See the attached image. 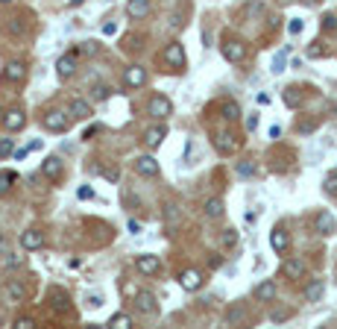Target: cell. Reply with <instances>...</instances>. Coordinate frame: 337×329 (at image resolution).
<instances>
[{
    "label": "cell",
    "mask_w": 337,
    "mask_h": 329,
    "mask_svg": "<svg viewBox=\"0 0 337 329\" xmlns=\"http://www.w3.org/2000/svg\"><path fill=\"white\" fill-rule=\"evenodd\" d=\"M88 303H91L94 309H100V306H103V297H100V294H91V297H88Z\"/></svg>",
    "instance_id": "49"
},
{
    "label": "cell",
    "mask_w": 337,
    "mask_h": 329,
    "mask_svg": "<svg viewBox=\"0 0 337 329\" xmlns=\"http://www.w3.org/2000/svg\"><path fill=\"white\" fill-rule=\"evenodd\" d=\"M123 85H126V88H141V85H147V70L141 68V65L126 68L123 70Z\"/></svg>",
    "instance_id": "7"
},
{
    "label": "cell",
    "mask_w": 337,
    "mask_h": 329,
    "mask_svg": "<svg viewBox=\"0 0 337 329\" xmlns=\"http://www.w3.org/2000/svg\"><path fill=\"white\" fill-rule=\"evenodd\" d=\"M80 50H82V53H88V56H91V53H97V41H88V44H82Z\"/></svg>",
    "instance_id": "46"
},
{
    "label": "cell",
    "mask_w": 337,
    "mask_h": 329,
    "mask_svg": "<svg viewBox=\"0 0 337 329\" xmlns=\"http://www.w3.org/2000/svg\"><path fill=\"white\" fill-rule=\"evenodd\" d=\"M334 27H337L334 15H323V30H334Z\"/></svg>",
    "instance_id": "44"
},
{
    "label": "cell",
    "mask_w": 337,
    "mask_h": 329,
    "mask_svg": "<svg viewBox=\"0 0 337 329\" xmlns=\"http://www.w3.org/2000/svg\"><path fill=\"white\" fill-rule=\"evenodd\" d=\"M281 97H284V103L291 106V109H296V106L302 103V91H299L296 85H291V88H284V94H281Z\"/></svg>",
    "instance_id": "27"
},
{
    "label": "cell",
    "mask_w": 337,
    "mask_h": 329,
    "mask_svg": "<svg viewBox=\"0 0 337 329\" xmlns=\"http://www.w3.org/2000/svg\"><path fill=\"white\" fill-rule=\"evenodd\" d=\"M76 53H80V50H70V53H65V56L56 62V74L62 80H70V77L76 74Z\"/></svg>",
    "instance_id": "6"
},
{
    "label": "cell",
    "mask_w": 337,
    "mask_h": 329,
    "mask_svg": "<svg viewBox=\"0 0 337 329\" xmlns=\"http://www.w3.org/2000/svg\"><path fill=\"white\" fill-rule=\"evenodd\" d=\"M126 15L129 18H135V21L147 18V15H150V0H129L126 3Z\"/></svg>",
    "instance_id": "17"
},
{
    "label": "cell",
    "mask_w": 337,
    "mask_h": 329,
    "mask_svg": "<svg viewBox=\"0 0 337 329\" xmlns=\"http://www.w3.org/2000/svg\"><path fill=\"white\" fill-rule=\"evenodd\" d=\"M47 303L53 306L56 312H68V294L62 291V288H50V294H47Z\"/></svg>",
    "instance_id": "21"
},
{
    "label": "cell",
    "mask_w": 337,
    "mask_h": 329,
    "mask_svg": "<svg viewBox=\"0 0 337 329\" xmlns=\"http://www.w3.org/2000/svg\"><path fill=\"white\" fill-rule=\"evenodd\" d=\"M6 253H9V241L0 235V256H6Z\"/></svg>",
    "instance_id": "50"
},
{
    "label": "cell",
    "mask_w": 337,
    "mask_h": 329,
    "mask_svg": "<svg viewBox=\"0 0 337 329\" xmlns=\"http://www.w3.org/2000/svg\"><path fill=\"white\" fill-rule=\"evenodd\" d=\"M82 0H68V6H80Z\"/></svg>",
    "instance_id": "54"
},
{
    "label": "cell",
    "mask_w": 337,
    "mask_h": 329,
    "mask_svg": "<svg viewBox=\"0 0 337 329\" xmlns=\"http://www.w3.org/2000/svg\"><path fill=\"white\" fill-rule=\"evenodd\" d=\"M115 33H117V24H115V21L103 24V35H115Z\"/></svg>",
    "instance_id": "45"
},
{
    "label": "cell",
    "mask_w": 337,
    "mask_h": 329,
    "mask_svg": "<svg viewBox=\"0 0 337 329\" xmlns=\"http://www.w3.org/2000/svg\"><path fill=\"white\" fill-rule=\"evenodd\" d=\"M3 3H12V0H3Z\"/></svg>",
    "instance_id": "55"
},
{
    "label": "cell",
    "mask_w": 337,
    "mask_h": 329,
    "mask_svg": "<svg viewBox=\"0 0 337 329\" xmlns=\"http://www.w3.org/2000/svg\"><path fill=\"white\" fill-rule=\"evenodd\" d=\"M255 297L261 300V303H270V300L276 297V282H273V279H264V282H261V285L255 288Z\"/></svg>",
    "instance_id": "23"
},
{
    "label": "cell",
    "mask_w": 337,
    "mask_h": 329,
    "mask_svg": "<svg viewBox=\"0 0 337 329\" xmlns=\"http://www.w3.org/2000/svg\"><path fill=\"white\" fill-rule=\"evenodd\" d=\"M281 273H284L288 279H299V276L305 273V262L302 258H288V262L281 265Z\"/></svg>",
    "instance_id": "20"
},
{
    "label": "cell",
    "mask_w": 337,
    "mask_h": 329,
    "mask_svg": "<svg viewBox=\"0 0 337 329\" xmlns=\"http://www.w3.org/2000/svg\"><path fill=\"white\" fill-rule=\"evenodd\" d=\"M15 179H18L15 171H0V194H6V191L15 185Z\"/></svg>",
    "instance_id": "28"
},
{
    "label": "cell",
    "mask_w": 337,
    "mask_h": 329,
    "mask_svg": "<svg viewBox=\"0 0 337 329\" xmlns=\"http://www.w3.org/2000/svg\"><path fill=\"white\" fill-rule=\"evenodd\" d=\"M220 50H223V59H226V62H244L246 59V44L238 41V38H226Z\"/></svg>",
    "instance_id": "3"
},
{
    "label": "cell",
    "mask_w": 337,
    "mask_h": 329,
    "mask_svg": "<svg viewBox=\"0 0 337 329\" xmlns=\"http://www.w3.org/2000/svg\"><path fill=\"white\" fill-rule=\"evenodd\" d=\"M220 112H223V118H226V121H238V118H241V106L235 103V100H223V103H220Z\"/></svg>",
    "instance_id": "26"
},
{
    "label": "cell",
    "mask_w": 337,
    "mask_h": 329,
    "mask_svg": "<svg viewBox=\"0 0 337 329\" xmlns=\"http://www.w3.org/2000/svg\"><path fill=\"white\" fill-rule=\"evenodd\" d=\"M159 268H162L159 256H150V253H144V256L135 258V270H138V273H144V276H152V273H159Z\"/></svg>",
    "instance_id": "8"
},
{
    "label": "cell",
    "mask_w": 337,
    "mask_h": 329,
    "mask_svg": "<svg viewBox=\"0 0 337 329\" xmlns=\"http://www.w3.org/2000/svg\"><path fill=\"white\" fill-rule=\"evenodd\" d=\"M308 56H311V59H320V56H326V47L320 44V41H314V44L308 47Z\"/></svg>",
    "instance_id": "37"
},
{
    "label": "cell",
    "mask_w": 337,
    "mask_h": 329,
    "mask_svg": "<svg viewBox=\"0 0 337 329\" xmlns=\"http://www.w3.org/2000/svg\"><path fill=\"white\" fill-rule=\"evenodd\" d=\"M103 176H106V179H112V182H115L117 176H120V171H117V168H109V171H103Z\"/></svg>",
    "instance_id": "48"
},
{
    "label": "cell",
    "mask_w": 337,
    "mask_h": 329,
    "mask_svg": "<svg viewBox=\"0 0 337 329\" xmlns=\"http://www.w3.org/2000/svg\"><path fill=\"white\" fill-rule=\"evenodd\" d=\"M214 147H217V153H235V147H238V141H235L232 132H214Z\"/></svg>",
    "instance_id": "13"
},
{
    "label": "cell",
    "mask_w": 337,
    "mask_h": 329,
    "mask_svg": "<svg viewBox=\"0 0 337 329\" xmlns=\"http://www.w3.org/2000/svg\"><path fill=\"white\" fill-rule=\"evenodd\" d=\"M76 197H80V200H94V188H91V185H80Z\"/></svg>",
    "instance_id": "39"
},
{
    "label": "cell",
    "mask_w": 337,
    "mask_h": 329,
    "mask_svg": "<svg viewBox=\"0 0 337 329\" xmlns=\"http://www.w3.org/2000/svg\"><path fill=\"white\" fill-rule=\"evenodd\" d=\"M270 247H273V250H276V253H288V247H291V235L284 232V229H273V232H270Z\"/></svg>",
    "instance_id": "16"
},
{
    "label": "cell",
    "mask_w": 337,
    "mask_h": 329,
    "mask_svg": "<svg viewBox=\"0 0 337 329\" xmlns=\"http://www.w3.org/2000/svg\"><path fill=\"white\" fill-rule=\"evenodd\" d=\"M109 326H115V329H129V326H132V320H129V315H115L112 320H109Z\"/></svg>",
    "instance_id": "31"
},
{
    "label": "cell",
    "mask_w": 337,
    "mask_h": 329,
    "mask_svg": "<svg viewBox=\"0 0 337 329\" xmlns=\"http://www.w3.org/2000/svg\"><path fill=\"white\" fill-rule=\"evenodd\" d=\"M323 291H326V285H323V279H314L308 288H305V300L308 303H317L320 297H323Z\"/></svg>",
    "instance_id": "25"
},
{
    "label": "cell",
    "mask_w": 337,
    "mask_h": 329,
    "mask_svg": "<svg viewBox=\"0 0 337 329\" xmlns=\"http://www.w3.org/2000/svg\"><path fill=\"white\" fill-rule=\"evenodd\" d=\"M147 112H150L155 121H164V118L173 115V103H170V97H164V94H152L150 103H147Z\"/></svg>",
    "instance_id": "2"
},
{
    "label": "cell",
    "mask_w": 337,
    "mask_h": 329,
    "mask_svg": "<svg viewBox=\"0 0 337 329\" xmlns=\"http://www.w3.org/2000/svg\"><path fill=\"white\" fill-rule=\"evenodd\" d=\"M70 118H76V121H85V118H91L94 112H91V103H88V100H80V97H76V100H70Z\"/></svg>",
    "instance_id": "19"
},
{
    "label": "cell",
    "mask_w": 337,
    "mask_h": 329,
    "mask_svg": "<svg viewBox=\"0 0 337 329\" xmlns=\"http://www.w3.org/2000/svg\"><path fill=\"white\" fill-rule=\"evenodd\" d=\"M162 59L170 65V68H185V47L179 44V41H170V44L164 47Z\"/></svg>",
    "instance_id": "4"
},
{
    "label": "cell",
    "mask_w": 337,
    "mask_h": 329,
    "mask_svg": "<svg viewBox=\"0 0 337 329\" xmlns=\"http://www.w3.org/2000/svg\"><path fill=\"white\" fill-rule=\"evenodd\" d=\"M109 91H112L109 85H97V88H94V100H106V97H109Z\"/></svg>",
    "instance_id": "41"
},
{
    "label": "cell",
    "mask_w": 337,
    "mask_h": 329,
    "mask_svg": "<svg viewBox=\"0 0 337 329\" xmlns=\"http://www.w3.org/2000/svg\"><path fill=\"white\" fill-rule=\"evenodd\" d=\"M15 326H18V329H33L35 320H33V317H18V323H15Z\"/></svg>",
    "instance_id": "42"
},
{
    "label": "cell",
    "mask_w": 337,
    "mask_h": 329,
    "mask_svg": "<svg viewBox=\"0 0 337 329\" xmlns=\"http://www.w3.org/2000/svg\"><path fill=\"white\" fill-rule=\"evenodd\" d=\"M70 112H59V109H53V112H47L44 118H41V127L50 129V132H68L70 129Z\"/></svg>",
    "instance_id": "1"
},
{
    "label": "cell",
    "mask_w": 337,
    "mask_h": 329,
    "mask_svg": "<svg viewBox=\"0 0 337 329\" xmlns=\"http://www.w3.org/2000/svg\"><path fill=\"white\" fill-rule=\"evenodd\" d=\"M202 212H205V218H220L223 215V200L220 197H209L205 206H202Z\"/></svg>",
    "instance_id": "24"
},
{
    "label": "cell",
    "mask_w": 337,
    "mask_h": 329,
    "mask_svg": "<svg viewBox=\"0 0 337 329\" xmlns=\"http://www.w3.org/2000/svg\"><path fill=\"white\" fill-rule=\"evenodd\" d=\"M27 153H30V147H23V150H15V159H27Z\"/></svg>",
    "instance_id": "53"
},
{
    "label": "cell",
    "mask_w": 337,
    "mask_h": 329,
    "mask_svg": "<svg viewBox=\"0 0 337 329\" xmlns=\"http://www.w3.org/2000/svg\"><path fill=\"white\" fill-rule=\"evenodd\" d=\"M238 244V229H226L223 232V247H235Z\"/></svg>",
    "instance_id": "35"
},
{
    "label": "cell",
    "mask_w": 337,
    "mask_h": 329,
    "mask_svg": "<svg viewBox=\"0 0 337 329\" xmlns=\"http://www.w3.org/2000/svg\"><path fill=\"white\" fill-rule=\"evenodd\" d=\"M21 247L23 250H41L44 247V235L38 229H27V232H21Z\"/></svg>",
    "instance_id": "14"
},
{
    "label": "cell",
    "mask_w": 337,
    "mask_h": 329,
    "mask_svg": "<svg viewBox=\"0 0 337 329\" xmlns=\"http://www.w3.org/2000/svg\"><path fill=\"white\" fill-rule=\"evenodd\" d=\"M62 168H65V165H62L59 156H47L44 162H41V176H47V179H53V182H56L59 176H62Z\"/></svg>",
    "instance_id": "11"
},
{
    "label": "cell",
    "mask_w": 337,
    "mask_h": 329,
    "mask_svg": "<svg viewBox=\"0 0 337 329\" xmlns=\"http://www.w3.org/2000/svg\"><path fill=\"white\" fill-rule=\"evenodd\" d=\"M23 77H27V65H23V62H9V65L3 68V82H9V85L21 82Z\"/></svg>",
    "instance_id": "12"
},
{
    "label": "cell",
    "mask_w": 337,
    "mask_h": 329,
    "mask_svg": "<svg viewBox=\"0 0 337 329\" xmlns=\"http://www.w3.org/2000/svg\"><path fill=\"white\" fill-rule=\"evenodd\" d=\"M284 62H288V50L276 53V59H273V74H281V70H284Z\"/></svg>",
    "instance_id": "33"
},
{
    "label": "cell",
    "mask_w": 337,
    "mask_h": 329,
    "mask_svg": "<svg viewBox=\"0 0 337 329\" xmlns=\"http://www.w3.org/2000/svg\"><path fill=\"white\" fill-rule=\"evenodd\" d=\"M302 27H305V24L299 21V18H293V21L288 24V33H291V35H299V33H302Z\"/></svg>",
    "instance_id": "40"
},
{
    "label": "cell",
    "mask_w": 337,
    "mask_h": 329,
    "mask_svg": "<svg viewBox=\"0 0 337 329\" xmlns=\"http://www.w3.org/2000/svg\"><path fill=\"white\" fill-rule=\"evenodd\" d=\"M9 297H12V300H23V297H27V291H23V285H18V282H12V285H9Z\"/></svg>",
    "instance_id": "36"
},
{
    "label": "cell",
    "mask_w": 337,
    "mask_h": 329,
    "mask_svg": "<svg viewBox=\"0 0 337 329\" xmlns=\"http://www.w3.org/2000/svg\"><path fill=\"white\" fill-rule=\"evenodd\" d=\"M164 218H167V229H173L176 218H179V206H176V203H167V206H164Z\"/></svg>",
    "instance_id": "29"
},
{
    "label": "cell",
    "mask_w": 337,
    "mask_h": 329,
    "mask_svg": "<svg viewBox=\"0 0 337 329\" xmlns=\"http://www.w3.org/2000/svg\"><path fill=\"white\" fill-rule=\"evenodd\" d=\"M255 127H258V115H249V118H246V129H249V132H255Z\"/></svg>",
    "instance_id": "47"
},
{
    "label": "cell",
    "mask_w": 337,
    "mask_h": 329,
    "mask_svg": "<svg viewBox=\"0 0 337 329\" xmlns=\"http://www.w3.org/2000/svg\"><path fill=\"white\" fill-rule=\"evenodd\" d=\"M23 124H27V115H23L21 109H9V112L3 115V127L9 129V132H15V129H21Z\"/></svg>",
    "instance_id": "18"
},
{
    "label": "cell",
    "mask_w": 337,
    "mask_h": 329,
    "mask_svg": "<svg viewBox=\"0 0 337 329\" xmlns=\"http://www.w3.org/2000/svg\"><path fill=\"white\" fill-rule=\"evenodd\" d=\"M135 171L141 176H159V162L152 159V156H138L135 159Z\"/></svg>",
    "instance_id": "15"
},
{
    "label": "cell",
    "mask_w": 337,
    "mask_h": 329,
    "mask_svg": "<svg viewBox=\"0 0 337 329\" xmlns=\"http://www.w3.org/2000/svg\"><path fill=\"white\" fill-rule=\"evenodd\" d=\"M255 174V165L252 162H241L238 165V176H252Z\"/></svg>",
    "instance_id": "38"
},
{
    "label": "cell",
    "mask_w": 337,
    "mask_h": 329,
    "mask_svg": "<svg viewBox=\"0 0 337 329\" xmlns=\"http://www.w3.org/2000/svg\"><path fill=\"white\" fill-rule=\"evenodd\" d=\"M244 309H241V306H235V309H229V312H226V323H229V326H235V323H241V320H244Z\"/></svg>",
    "instance_id": "30"
},
{
    "label": "cell",
    "mask_w": 337,
    "mask_h": 329,
    "mask_svg": "<svg viewBox=\"0 0 337 329\" xmlns=\"http://www.w3.org/2000/svg\"><path fill=\"white\" fill-rule=\"evenodd\" d=\"M314 226H317V232L320 235H328V232H334V218H331V212H320L317 215V221H314Z\"/></svg>",
    "instance_id": "22"
},
{
    "label": "cell",
    "mask_w": 337,
    "mask_h": 329,
    "mask_svg": "<svg viewBox=\"0 0 337 329\" xmlns=\"http://www.w3.org/2000/svg\"><path fill=\"white\" fill-rule=\"evenodd\" d=\"M281 135V127H270V138H279Z\"/></svg>",
    "instance_id": "52"
},
{
    "label": "cell",
    "mask_w": 337,
    "mask_h": 329,
    "mask_svg": "<svg viewBox=\"0 0 337 329\" xmlns=\"http://www.w3.org/2000/svg\"><path fill=\"white\" fill-rule=\"evenodd\" d=\"M323 188H326L331 197H337V174H328L326 179H323Z\"/></svg>",
    "instance_id": "32"
},
{
    "label": "cell",
    "mask_w": 337,
    "mask_h": 329,
    "mask_svg": "<svg viewBox=\"0 0 337 329\" xmlns=\"http://www.w3.org/2000/svg\"><path fill=\"white\" fill-rule=\"evenodd\" d=\"M12 153H15V141L0 138V159H6V156H12Z\"/></svg>",
    "instance_id": "34"
},
{
    "label": "cell",
    "mask_w": 337,
    "mask_h": 329,
    "mask_svg": "<svg viewBox=\"0 0 337 329\" xmlns=\"http://www.w3.org/2000/svg\"><path fill=\"white\" fill-rule=\"evenodd\" d=\"M6 256H9V253H6ZM23 265V256H9L6 258V268H21Z\"/></svg>",
    "instance_id": "43"
},
{
    "label": "cell",
    "mask_w": 337,
    "mask_h": 329,
    "mask_svg": "<svg viewBox=\"0 0 337 329\" xmlns=\"http://www.w3.org/2000/svg\"><path fill=\"white\" fill-rule=\"evenodd\" d=\"M135 309H138L141 315H155V312H159V300H155V294L152 291H138L135 294Z\"/></svg>",
    "instance_id": "5"
},
{
    "label": "cell",
    "mask_w": 337,
    "mask_h": 329,
    "mask_svg": "<svg viewBox=\"0 0 337 329\" xmlns=\"http://www.w3.org/2000/svg\"><path fill=\"white\" fill-rule=\"evenodd\" d=\"M164 138H167V127H164V124H159V127H150L147 132H144V147L155 150V147H159Z\"/></svg>",
    "instance_id": "10"
},
{
    "label": "cell",
    "mask_w": 337,
    "mask_h": 329,
    "mask_svg": "<svg viewBox=\"0 0 337 329\" xmlns=\"http://www.w3.org/2000/svg\"><path fill=\"white\" fill-rule=\"evenodd\" d=\"M179 285H182V291H199V285H202V273L199 270H182L179 273Z\"/></svg>",
    "instance_id": "9"
},
{
    "label": "cell",
    "mask_w": 337,
    "mask_h": 329,
    "mask_svg": "<svg viewBox=\"0 0 337 329\" xmlns=\"http://www.w3.org/2000/svg\"><path fill=\"white\" fill-rule=\"evenodd\" d=\"M129 232H141V223L138 221H129Z\"/></svg>",
    "instance_id": "51"
}]
</instances>
